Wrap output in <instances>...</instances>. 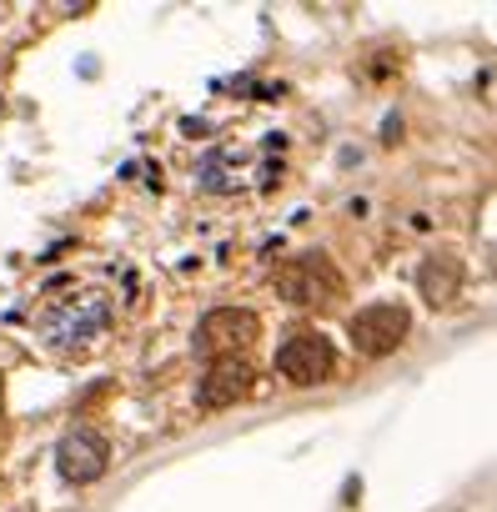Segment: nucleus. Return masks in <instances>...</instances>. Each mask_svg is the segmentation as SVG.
I'll list each match as a JSON object with an SVG mask.
<instances>
[{
  "mask_svg": "<svg viewBox=\"0 0 497 512\" xmlns=\"http://www.w3.org/2000/svg\"><path fill=\"white\" fill-rule=\"evenodd\" d=\"M282 171V136H267L262 151L252 146H211L196 161V186L211 196H231L246 186H272Z\"/></svg>",
  "mask_w": 497,
  "mask_h": 512,
  "instance_id": "obj_1",
  "label": "nucleus"
},
{
  "mask_svg": "<svg viewBox=\"0 0 497 512\" xmlns=\"http://www.w3.org/2000/svg\"><path fill=\"white\" fill-rule=\"evenodd\" d=\"M106 327H111V297H106V292H71L66 302H51V307L41 312V332H46V342L61 347V352L91 347Z\"/></svg>",
  "mask_w": 497,
  "mask_h": 512,
  "instance_id": "obj_2",
  "label": "nucleus"
},
{
  "mask_svg": "<svg viewBox=\"0 0 497 512\" xmlns=\"http://www.w3.org/2000/svg\"><path fill=\"white\" fill-rule=\"evenodd\" d=\"M342 292H347V282L322 251L292 256V262L277 272V297L292 302V307H332V302H342Z\"/></svg>",
  "mask_w": 497,
  "mask_h": 512,
  "instance_id": "obj_3",
  "label": "nucleus"
},
{
  "mask_svg": "<svg viewBox=\"0 0 497 512\" xmlns=\"http://www.w3.org/2000/svg\"><path fill=\"white\" fill-rule=\"evenodd\" d=\"M412 337V312L402 302H377L352 317V342L362 357H392Z\"/></svg>",
  "mask_w": 497,
  "mask_h": 512,
  "instance_id": "obj_4",
  "label": "nucleus"
},
{
  "mask_svg": "<svg viewBox=\"0 0 497 512\" xmlns=\"http://www.w3.org/2000/svg\"><path fill=\"white\" fill-rule=\"evenodd\" d=\"M332 367H337V352H332V342H327L322 332H292V337L277 347V372H282L287 382H297V387L327 382Z\"/></svg>",
  "mask_w": 497,
  "mask_h": 512,
  "instance_id": "obj_5",
  "label": "nucleus"
},
{
  "mask_svg": "<svg viewBox=\"0 0 497 512\" xmlns=\"http://www.w3.org/2000/svg\"><path fill=\"white\" fill-rule=\"evenodd\" d=\"M257 332H262L257 312H246V307H216V312L201 317V327H196V347H201L206 357L221 362V357H236L241 347H252Z\"/></svg>",
  "mask_w": 497,
  "mask_h": 512,
  "instance_id": "obj_6",
  "label": "nucleus"
},
{
  "mask_svg": "<svg viewBox=\"0 0 497 512\" xmlns=\"http://www.w3.org/2000/svg\"><path fill=\"white\" fill-rule=\"evenodd\" d=\"M106 462H111V447H106V437L91 432V427H71V432L56 442V472H61L66 482H76V487L96 482V477L106 472Z\"/></svg>",
  "mask_w": 497,
  "mask_h": 512,
  "instance_id": "obj_7",
  "label": "nucleus"
},
{
  "mask_svg": "<svg viewBox=\"0 0 497 512\" xmlns=\"http://www.w3.org/2000/svg\"><path fill=\"white\" fill-rule=\"evenodd\" d=\"M252 382H257L252 362L221 357V362L206 367V377H201V387H196V402H201L206 412H221V407H231V402H241L246 392H252Z\"/></svg>",
  "mask_w": 497,
  "mask_h": 512,
  "instance_id": "obj_8",
  "label": "nucleus"
},
{
  "mask_svg": "<svg viewBox=\"0 0 497 512\" xmlns=\"http://www.w3.org/2000/svg\"><path fill=\"white\" fill-rule=\"evenodd\" d=\"M417 287H422V297L442 312V307H452L457 292H462V267L447 262V256H427L422 272H417Z\"/></svg>",
  "mask_w": 497,
  "mask_h": 512,
  "instance_id": "obj_9",
  "label": "nucleus"
},
{
  "mask_svg": "<svg viewBox=\"0 0 497 512\" xmlns=\"http://www.w3.org/2000/svg\"><path fill=\"white\" fill-rule=\"evenodd\" d=\"M0 402H6V377H0Z\"/></svg>",
  "mask_w": 497,
  "mask_h": 512,
  "instance_id": "obj_10",
  "label": "nucleus"
},
{
  "mask_svg": "<svg viewBox=\"0 0 497 512\" xmlns=\"http://www.w3.org/2000/svg\"><path fill=\"white\" fill-rule=\"evenodd\" d=\"M492 277H497V256H492Z\"/></svg>",
  "mask_w": 497,
  "mask_h": 512,
  "instance_id": "obj_11",
  "label": "nucleus"
}]
</instances>
